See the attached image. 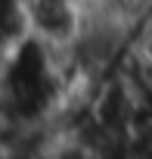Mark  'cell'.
Returning a JSON list of instances; mask_svg holds the SVG:
<instances>
[{
	"instance_id": "obj_1",
	"label": "cell",
	"mask_w": 152,
	"mask_h": 159,
	"mask_svg": "<svg viewBox=\"0 0 152 159\" xmlns=\"http://www.w3.org/2000/svg\"><path fill=\"white\" fill-rule=\"evenodd\" d=\"M22 10L28 34L53 50H62L81 31L87 7L84 0H22Z\"/></svg>"
},
{
	"instance_id": "obj_2",
	"label": "cell",
	"mask_w": 152,
	"mask_h": 159,
	"mask_svg": "<svg viewBox=\"0 0 152 159\" xmlns=\"http://www.w3.org/2000/svg\"><path fill=\"white\" fill-rule=\"evenodd\" d=\"M84 3L90 7V3H109V0H84Z\"/></svg>"
},
{
	"instance_id": "obj_3",
	"label": "cell",
	"mask_w": 152,
	"mask_h": 159,
	"mask_svg": "<svg viewBox=\"0 0 152 159\" xmlns=\"http://www.w3.org/2000/svg\"><path fill=\"white\" fill-rule=\"evenodd\" d=\"M149 38H152V22H149Z\"/></svg>"
},
{
	"instance_id": "obj_4",
	"label": "cell",
	"mask_w": 152,
	"mask_h": 159,
	"mask_svg": "<svg viewBox=\"0 0 152 159\" xmlns=\"http://www.w3.org/2000/svg\"><path fill=\"white\" fill-rule=\"evenodd\" d=\"M149 13H152V3H149Z\"/></svg>"
}]
</instances>
